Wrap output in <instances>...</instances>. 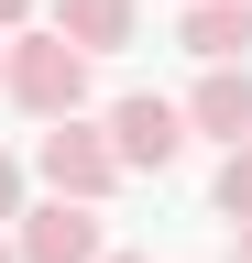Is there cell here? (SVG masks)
<instances>
[{
	"mask_svg": "<svg viewBox=\"0 0 252 263\" xmlns=\"http://www.w3.org/2000/svg\"><path fill=\"white\" fill-rule=\"evenodd\" d=\"M33 176H44V197H77V209H99V197L121 186V154H110V132L99 121H44V143H33Z\"/></svg>",
	"mask_w": 252,
	"mask_h": 263,
	"instance_id": "obj_2",
	"label": "cell"
},
{
	"mask_svg": "<svg viewBox=\"0 0 252 263\" xmlns=\"http://www.w3.org/2000/svg\"><path fill=\"white\" fill-rule=\"evenodd\" d=\"M99 209H77V197H44V209L11 219V263H99Z\"/></svg>",
	"mask_w": 252,
	"mask_h": 263,
	"instance_id": "obj_4",
	"label": "cell"
},
{
	"mask_svg": "<svg viewBox=\"0 0 252 263\" xmlns=\"http://www.w3.org/2000/svg\"><path fill=\"white\" fill-rule=\"evenodd\" d=\"M230 252H241V263H252V219H241V230H230Z\"/></svg>",
	"mask_w": 252,
	"mask_h": 263,
	"instance_id": "obj_11",
	"label": "cell"
},
{
	"mask_svg": "<svg viewBox=\"0 0 252 263\" xmlns=\"http://www.w3.org/2000/svg\"><path fill=\"white\" fill-rule=\"evenodd\" d=\"M22 219V154H0V230Z\"/></svg>",
	"mask_w": 252,
	"mask_h": 263,
	"instance_id": "obj_9",
	"label": "cell"
},
{
	"mask_svg": "<svg viewBox=\"0 0 252 263\" xmlns=\"http://www.w3.org/2000/svg\"><path fill=\"white\" fill-rule=\"evenodd\" d=\"M110 154H121V176H165V164L186 154V110L176 99H153V88H132V99H110Z\"/></svg>",
	"mask_w": 252,
	"mask_h": 263,
	"instance_id": "obj_3",
	"label": "cell"
},
{
	"mask_svg": "<svg viewBox=\"0 0 252 263\" xmlns=\"http://www.w3.org/2000/svg\"><path fill=\"white\" fill-rule=\"evenodd\" d=\"M0 263H11V230H0Z\"/></svg>",
	"mask_w": 252,
	"mask_h": 263,
	"instance_id": "obj_13",
	"label": "cell"
},
{
	"mask_svg": "<svg viewBox=\"0 0 252 263\" xmlns=\"http://www.w3.org/2000/svg\"><path fill=\"white\" fill-rule=\"evenodd\" d=\"M22 22H33V0H0V33H22Z\"/></svg>",
	"mask_w": 252,
	"mask_h": 263,
	"instance_id": "obj_10",
	"label": "cell"
},
{
	"mask_svg": "<svg viewBox=\"0 0 252 263\" xmlns=\"http://www.w3.org/2000/svg\"><path fill=\"white\" fill-rule=\"evenodd\" d=\"M143 22V0H44V33H66L77 55H121Z\"/></svg>",
	"mask_w": 252,
	"mask_h": 263,
	"instance_id": "obj_7",
	"label": "cell"
},
{
	"mask_svg": "<svg viewBox=\"0 0 252 263\" xmlns=\"http://www.w3.org/2000/svg\"><path fill=\"white\" fill-rule=\"evenodd\" d=\"M99 263H143V252H99Z\"/></svg>",
	"mask_w": 252,
	"mask_h": 263,
	"instance_id": "obj_12",
	"label": "cell"
},
{
	"mask_svg": "<svg viewBox=\"0 0 252 263\" xmlns=\"http://www.w3.org/2000/svg\"><path fill=\"white\" fill-rule=\"evenodd\" d=\"M0 88H11L33 121H77L88 110V55L66 33H11V44H0Z\"/></svg>",
	"mask_w": 252,
	"mask_h": 263,
	"instance_id": "obj_1",
	"label": "cell"
},
{
	"mask_svg": "<svg viewBox=\"0 0 252 263\" xmlns=\"http://www.w3.org/2000/svg\"><path fill=\"white\" fill-rule=\"evenodd\" d=\"M176 110H186V132H208L219 154H230V143H252V66H208V77L186 88Z\"/></svg>",
	"mask_w": 252,
	"mask_h": 263,
	"instance_id": "obj_5",
	"label": "cell"
},
{
	"mask_svg": "<svg viewBox=\"0 0 252 263\" xmlns=\"http://www.w3.org/2000/svg\"><path fill=\"white\" fill-rule=\"evenodd\" d=\"M208 209L230 219V230L252 219V143H230V154H219V186H208Z\"/></svg>",
	"mask_w": 252,
	"mask_h": 263,
	"instance_id": "obj_8",
	"label": "cell"
},
{
	"mask_svg": "<svg viewBox=\"0 0 252 263\" xmlns=\"http://www.w3.org/2000/svg\"><path fill=\"white\" fill-rule=\"evenodd\" d=\"M176 44L198 55V66H252V0H186Z\"/></svg>",
	"mask_w": 252,
	"mask_h": 263,
	"instance_id": "obj_6",
	"label": "cell"
}]
</instances>
